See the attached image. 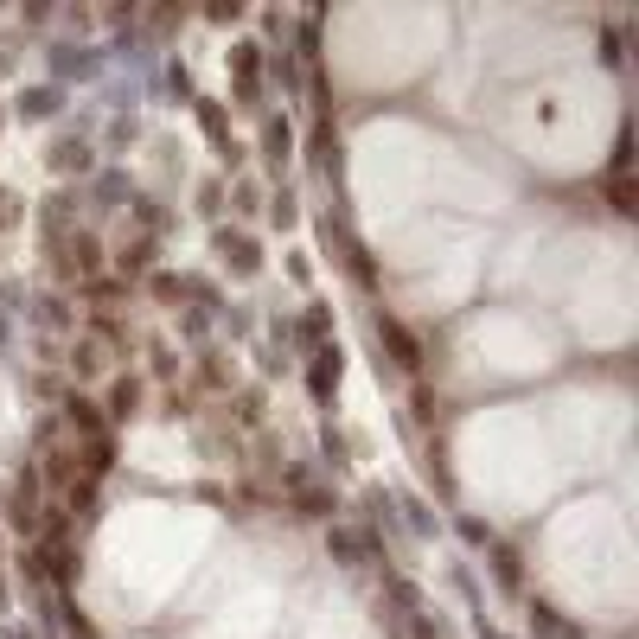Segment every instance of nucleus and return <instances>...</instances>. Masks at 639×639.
Here are the masks:
<instances>
[{
    "instance_id": "f257e3e1",
    "label": "nucleus",
    "mask_w": 639,
    "mask_h": 639,
    "mask_svg": "<svg viewBox=\"0 0 639 639\" xmlns=\"http://www.w3.org/2000/svg\"><path fill=\"white\" fill-rule=\"evenodd\" d=\"M141 409V378H115L109 384V415H134Z\"/></svg>"
},
{
    "instance_id": "f03ea898",
    "label": "nucleus",
    "mask_w": 639,
    "mask_h": 639,
    "mask_svg": "<svg viewBox=\"0 0 639 639\" xmlns=\"http://www.w3.org/2000/svg\"><path fill=\"white\" fill-rule=\"evenodd\" d=\"M384 333H390V351H397V359H403V365H415V339H409L403 326H384Z\"/></svg>"
},
{
    "instance_id": "7ed1b4c3",
    "label": "nucleus",
    "mask_w": 639,
    "mask_h": 639,
    "mask_svg": "<svg viewBox=\"0 0 639 639\" xmlns=\"http://www.w3.org/2000/svg\"><path fill=\"white\" fill-rule=\"evenodd\" d=\"M32 492H39V486H32V473H26V479H20V506H14V525H32Z\"/></svg>"
},
{
    "instance_id": "20e7f679",
    "label": "nucleus",
    "mask_w": 639,
    "mask_h": 639,
    "mask_svg": "<svg viewBox=\"0 0 639 639\" xmlns=\"http://www.w3.org/2000/svg\"><path fill=\"white\" fill-rule=\"evenodd\" d=\"M70 256H78V269H96V243H90V237H78V250H70Z\"/></svg>"
}]
</instances>
